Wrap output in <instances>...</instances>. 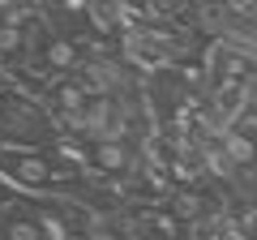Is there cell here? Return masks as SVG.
Masks as SVG:
<instances>
[{"label": "cell", "instance_id": "6", "mask_svg": "<svg viewBox=\"0 0 257 240\" xmlns=\"http://www.w3.org/2000/svg\"><path fill=\"white\" fill-rule=\"evenodd\" d=\"M219 142H223V150H227V159L236 163V172H244V167L257 163V138H248V133H240V129H227Z\"/></svg>", "mask_w": 257, "mask_h": 240}, {"label": "cell", "instance_id": "13", "mask_svg": "<svg viewBox=\"0 0 257 240\" xmlns=\"http://www.w3.org/2000/svg\"><path fill=\"white\" fill-rule=\"evenodd\" d=\"M150 5H155L159 13H184V9L193 5V0H150Z\"/></svg>", "mask_w": 257, "mask_h": 240}, {"label": "cell", "instance_id": "4", "mask_svg": "<svg viewBox=\"0 0 257 240\" xmlns=\"http://www.w3.org/2000/svg\"><path fill=\"white\" fill-rule=\"evenodd\" d=\"M167 210H172L180 223L197 227L206 214H214V202L206 197V189H197V185H180V189H172V197H167Z\"/></svg>", "mask_w": 257, "mask_h": 240}, {"label": "cell", "instance_id": "7", "mask_svg": "<svg viewBox=\"0 0 257 240\" xmlns=\"http://www.w3.org/2000/svg\"><path fill=\"white\" fill-rule=\"evenodd\" d=\"M0 240H43V227H39L35 210L22 214V210H9L0 219Z\"/></svg>", "mask_w": 257, "mask_h": 240}, {"label": "cell", "instance_id": "15", "mask_svg": "<svg viewBox=\"0 0 257 240\" xmlns=\"http://www.w3.org/2000/svg\"><path fill=\"white\" fill-rule=\"evenodd\" d=\"M5 111H9V90H0V120H5Z\"/></svg>", "mask_w": 257, "mask_h": 240}, {"label": "cell", "instance_id": "5", "mask_svg": "<svg viewBox=\"0 0 257 240\" xmlns=\"http://www.w3.org/2000/svg\"><path fill=\"white\" fill-rule=\"evenodd\" d=\"M90 167L99 176H124L133 167V150L124 146V138H107V142H90Z\"/></svg>", "mask_w": 257, "mask_h": 240}, {"label": "cell", "instance_id": "2", "mask_svg": "<svg viewBox=\"0 0 257 240\" xmlns=\"http://www.w3.org/2000/svg\"><path fill=\"white\" fill-rule=\"evenodd\" d=\"M82 47L69 35H43V73H52L56 82L60 77H73V69H82Z\"/></svg>", "mask_w": 257, "mask_h": 240}, {"label": "cell", "instance_id": "10", "mask_svg": "<svg viewBox=\"0 0 257 240\" xmlns=\"http://www.w3.org/2000/svg\"><path fill=\"white\" fill-rule=\"evenodd\" d=\"M82 240H124L120 236V227H111L107 219H99V214H90V227H86Z\"/></svg>", "mask_w": 257, "mask_h": 240}, {"label": "cell", "instance_id": "8", "mask_svg": "<svg viewBox=\"0 0 257 240\" xmlns=\"http://www.w3.org/2000/svg\"><path fill=\"white\" fill-rule=\"evenodd\" d=\"M146 223H150V231H155V240H184V223L176 219L172 210H163V206H150Z\"/></svg>", "mask_w": 257, "mask_h": 240}, {"label": "cell", "instance_id": "9", "mask_svg": "<svg viewBox=\"0 0 257 240\" xmlns=\"http://www.w3.org/2000/svg\"><path fill=\"white\" fill-rule=\"evenodd\" d=\"M22 52H26V30L0 22V60H18Z\"/></svg>", "mask_w": 257, "mask_h": 240}, {"label": "cell", "instance_id": "1", "mask_svg": "<svg viewBox=\"0 0 257 240\" xmlns=\"http://www.w3.org/2000/svg\"><path fill=\"white\" fill-rule=\"evenodd\" d=\"M0 180L26 189V193H43L56 185V167L47 159V150L35 155L30 146H0Z\"/></svg>", "mask_w": 257, "mask_h": 240}, {"label": "cell", "instance_id": "12", "mask_svg": "<svg viewBox=\"0 0 257 240\" xmlns=\"http://www.w3.org/2000/svg\"><path fill=\"white\" fill-rule=\"evenodd\" d=\"M240 240H257V206L240 214Z\"/></svg>", "mask_w": 257, "mask_h": 240}, {"label": "cell", "instance_id": "3", "mask_svg": "<svg viewBox=\"0 0 257 240\" xmlns=\"http://www.w3.org/2000/svg\"><path fill=\"white\" fill-rule=\"evenodd\" d=\"M47 107H52L56 120H69V116H77V111L90 107V90H86L77 77H60V82H52V90H47Z\"/></svg>", "mask_w": 257, "mask_h": 240}, {"label": "cell", "instance_id": "14", "mask_svg": "<svg viewBox=\"0 0 257 240\" xmlns=\"http://www.w3.org/2000/svg\"><path fill=\"white\" fill-rule=\"evenodd\" d=\"M9 202H13V193H9V185H5V180H0V219H5V214L13 210Z\"/></svg>", "mask_w": 257, "mask_h": 240}, {"label": "cell", "instance_id": "11", "mask_svg": "<svg viewBox=\"0 0 257 240\" xmlns=\"http://www.w3.org/2000/svg\"><path fill=\"white\" fill-rule=\"evenodd\" d=\"M56 9L69 18H90V0H56Z\"/></svg>", "mask_w": 257, "mask_h": 240}]
</instances>
